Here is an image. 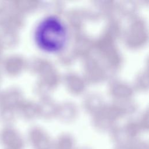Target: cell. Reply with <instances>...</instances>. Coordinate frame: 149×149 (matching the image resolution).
Returning a JSON list of instances; mask_svg holds the SVG:
<instances>
[{
	"mask_svg": "<svg viewBox=\"0 0 149 149\" xmlns=\"http://www.w3.org/2000/svg\"><path fill=\"white\" fill-rule=\"evenodd\" d=\"M35 38L41 49L55 52L64 47L67 40V32L63 24L58 19L48 17L38 24Z\"/></svg>",
	"mask_w": 149,
	"mask_h": 149,
	"instance_id": "obj_1",
	"label": "cell"
},
{
	"mask_svg": "<svg viewBox=\"0 0 149 149\" xmlns=\"http://www.w3.org/2000/svg\"><path fill=\"white\" fill-rule=\"evenodd\" d=\"M0 146L2 149H24L25 143L17 132L6 127L0 132Z\"/></svg>",
	"mask_w": 149,
	"mask_h": 149,
	"instance_id": "obj_2",
	"label": "cell"
},
{
	"mask_svg": "<svg viewBox=\"0 0 149 149\" xmlns=\"http://www.w3.org/2000/svg\"><path fill=\"white\" fill-rule=\"evenodd\" d=\"M29 141L33 149H53L54 143L46 135L39 132L30 133Z\"/></svg>",
	"mask_w": 149,
	"mask_h": 149,
	"instance_id": "obj_3",
	"label": "cell"
},
{
	"mask_svg": "<svg viewBox=\"0 0 149 149\" xmlns=\"http://www.w3.org/2000/svg\"><path fill=\"white\" fill-rule=\"evenodd\" d=\"M76 144L73 138L69 136L60 137L54 143L53 149H76Z\"/></svg>",
	"mask_w": 149,
	"mask_h": 149,
	"instance_id": "obj_4",
	"label": "cell"
},
{
	"mask_svg": "<svg viewBox=\"0 0 149 149\" xmlns=\"http://www.w3.org/2000/svg\"><path fill=\"white\" fill-rule=\"evenodd\" d=\"M127 149H149V144L144 141L132 139L126 144Z\"/></svg>",
	"mask_w": 149,
	"mask_h": 149,
	"instance_id": "obj_5",
	"label": "cell"
},
{
	"mask_svg": "<svg viewBox=\"0 0 149 149\" xmlns=\"http://www.w3.org/2000/svg\"><path fill=\"white\" fill-rule=\"evenodd\" d=\"M113 149H127V148L125 144V145H116L113 148Z\"/></svg>",
	"mask_w": 149,
	"mask_h": 149,
	"instance_id": "obj_6",
	"label": "cell"
},
{
	"mask_svg": "<svg viewBox=\"0 0 149 149\" xmlns=\"http://www.w3.org/2000/svg\"><path fill=\"white\" fill-rule=\"evenodd\" d=\"M76 149H91V148L90 147H80L79 148L77 147Z\"/></svg>",
	"mask_w": 149,
	"mask_h": 149,
	"instance_id": "obj_7",
	"label": "cell"
}]
</instances>
